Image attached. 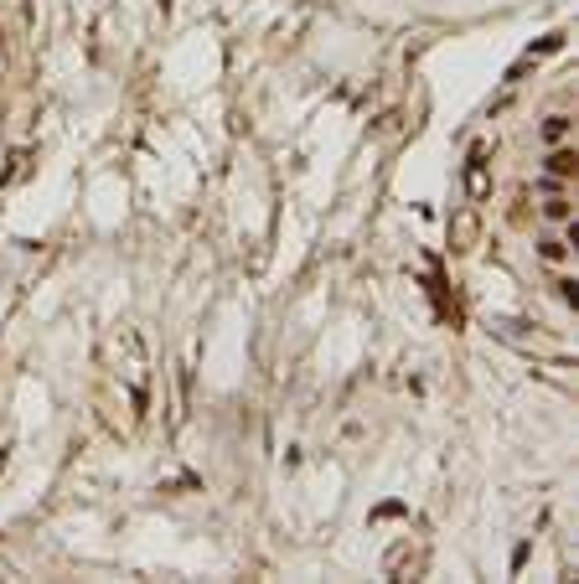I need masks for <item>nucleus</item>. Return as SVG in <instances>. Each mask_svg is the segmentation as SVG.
I'll list each match as a JSON object with an SVG mask.
<instances>
[{"mask_svg":"<svg viewBox=\"0 0 579 584\" xmlns=\"http://www.w3.org/2000/svg\"><path fill=\"white\" fill-rule=\"evenodd\" d=\"M574 249H579V223H569V228H538L533 233V259L543 269H574Z\"/></svg>","mask_w":579,"mask_h":584,"instance_id":"1","label":"nucleus"},{"mask_svg":"<svg viewBox=\"0 0 579 584\" xmlns=\"http://www.w3.org/2000/svg\"><path fill=\"white\" fill-rule=\"evenodd\" d=\"M533 218H538V228H569V223H579V207H574V192H554V197H533Z\"/></svg>","mask_w":579,"mask_h":584,"instance_id":"2","label":"nucleus"},{"mask_svg":"<svg viewBox=\"0 0 579 584\" xmlns=\"http://www.w3.org/2000/svg\"><path fill=\"white\" fill-rule=\"evenodd\" d=\"M538 176H554V181H569V187H574V176H579V150H574V140L548 145L543 156H538Z\"/></svg>","mask_w":579,"mask_h":584,"instance_id":"3","label":"nucleus"},{"mask_svg":"<svg viewBox=\"0 0 579 584\" xmlns=\"http://www.w3.org/2000/svg\"><path fill=\"white\" fill-rule=\"evenodd\" d=\"M533 140H538V150L574 140V114H569V109H548V114L538 119V125H533Z\"/></svg>","mask_w":579,"mask_h":584,"instance_id":"4","label":"nucleus"},{"mask_svg":"<svg viewBox=\"0 0 579 584\" xmlns=\"http://www.w3.org/2000/svg\"><path fill=\"white\" fill-rule=\"evenodd\" d=\"M554 280H548V290H554V300L564 305V311H574V300H579V280H574V269H548Z\"/></svg>","mask_w":579,"mask_h":584,"instance_id":"5","label":"nucleus"},{"mask_svg":"<svg viewBox=\"0 0 579 584\" xmlns=\"http://www.w3.org/2000/svg\"><path fill=\"white\" fill-rule=\"evenodd\" d=\"M554 192H574L569 181H554V176H533V197H554Z\"/></svg>","mask_w":579,"mask_h":584,"instance_id":"6","label":"nucleus"}]
</instances>
